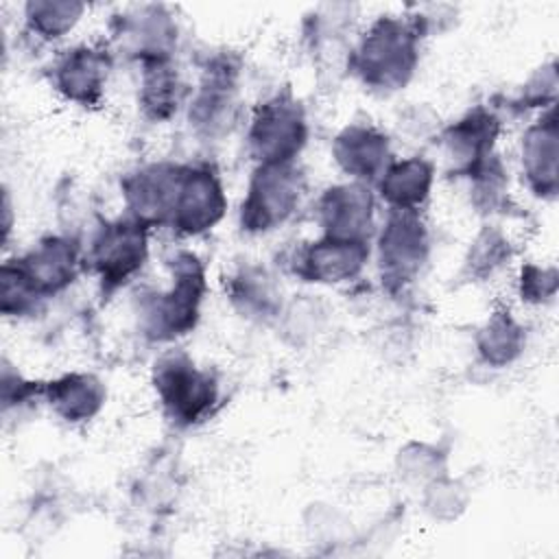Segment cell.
<instances>
[{"label": "cell", "mask_w": 559, "mask_h": 559, "mask_svg": "<svg viewBox=\"0 0 559 559\" xmlns=\"http://www.w3.org/2000/svg\"><path fill=\"white\" fill-rule=\"evenodd\" d=\"M304 192L306 177L297 162L258 164L240 205V227L249 234L282 227L297 212Z\"/></svg>", "instance_id": "obj_4"}, {"label": "cell", "mask_w": 559, "mask_h": 559, "mask_svg": "<svg viewBox=\"0 0 559 559\" xmlns=\"http://www.w3.org/2000/svg\"><path fill=\"white\" fill-rule=\"evenodd\" d=\"M227 297L234 308L258 321H269L282 310V293L275 280L260 266L247 264L238 269L227 282Z\"/></svg>", "instance_id": "obj_22"}, {"label": "cell", "mask_w": 559, "mask_h": 559, "mask_svg": "<svg viewBox=\"0 0 559 559\" xmlns=\"http://www.w3.org/2000/svg\"><path fill=\"white\" fill-rule=\"evenodd\" d=\"M44 400L59 419L68 424H85L103 411L107 389L94 373L70 371L44 382Z\"/></svg>", "instance_id": "obj_20"}, {"label": "cell", "mask_w": 559, "mask_h": 559, "mask_svg": "<svg viewBox=\"0 0 559 559\" xmlns=\"http://www.w3.org/2000/svg\"><path fill=\"white\" fill-rule=\"evenodd\" d=\"M44 306L26 280L15 269L13 260H7L0 271V310L7 317H26L35 314Z\"/></svg>", "instance_id": "obj_26"}, {"label": "cell", "mask_w": 559, "mask_h": 559, "mask_svg": "<svg viewBox=\"0 0 559 559\" xmlns=\"http://www.w3.org/2000/svg\"><path fill=\"white\" fill-rule=\"evenodd\" d=\"M148 227L127 214L107 221L92 238L87 262L105 295L127 286L148 260Z\"/></svg>", "instance_id": "obj_6"}, {"label": "cell", "mask_w": 559, "mask_h": 559, "mask_svg": "<svg viewBox=\"0 0 559 559\" xmlns=\"http://www.w3.org/2000/svg\"><path fill=\"white\" fill-rule=\"evenodd\" d=\"M227 212V197L218 173L207 164L183 166L170 229L179 236H201L214 229Z\"/></svg>", "instance_id": "obj_9"}, {"label": "cell", "mask_w": 559, "mask_h": 559, "mask_svg": "<svg viewBox=\"0 0 559 559\" xmlns=\"http://www.w3.org/2000/svg\"><path fill=\"white\" fill-rule=\"evenodd\" d=\"M421 33L417 17L380 15L349 50L347 68L369 90L397 92L408 85L417 70Z\"/></svg>", "instance_id": "obj_1"}, {"label": "cell", "mask_w": 559, "mask_h": 559, "mask_svg": "<svg viewBox=\"0 0 559 559\" xmlns=\"http://www.w3.org/2000/svg\"><path fill=\"white\" fill-rule=\"evenodd\" d=\"M15 269L39 299L63 293L81 273L83 251L70 236H46L26 253L13 258Z\"/></svg>", "instance_id": "obj_12"}, {"label": "cell", "mask_w": 559, "mask_h": 559, "mask_svg": "<svg viewBox=\"0 0 559 559\" xmlns=\"http://www.w3.org/2000/svg\"><path fill=\"white\" fill-rule=\"evenodd\" d=\"M83 13L85 4L76 0H31L24 4L26 28L44 41H57L68 35Z\"/></svg>", "instance_id": "obj_24"}, {"label": "cell", "mask_w": 559, "mask_h": 559, "mask_svg": "<svg viewBox=\"0 0 559 559\" xmlns=\"http://www.w3.org/2000/svg\"><path fill=\"white\" fill-rule=\"evenodd\" d=\"M432 183H435L432 162H428L426 157L413 155L404 159H393L376 181V190L389 210L419 212L430 199Z\"/></svg>", "instance_id": "obj_19"}, {"label": "cell", "mask_w": 559, "mask_h": 559, "mask_svg": "<svg viewBox=\"0 0 559 559\" xmlns=\"http://www.w3.org/2000/svg\"><path fill=\"white\" fill-rule=\"evenodd\" d=\"M151 382L166 419L177 428L210 419L221 400L218 378L181 349H170L155 360Z\"/></svg>", "instance_id": "obj_3"}, {"label": "cell", "mask_w": 559, "mask_h": 559, "mask_svg": "<svg viewBox=\"0 0 559 559\" xmlns=\"http://www.w3.org/2000/svg\"><path fill=\"white\" fill-rule=\"evenodd\" d=\"M238 63L216 55L203 70L201 83L188 105V120L203 138H216L234 124L238 105Z\"/></svg>", "instance_id": "obj_10"}, {"label": "cell", "mask_w": 559, "mask_h": 559, "mask_svg": "<svg viewBox=\"0 0 559 559\" xmlns=\"http://www.w3.org/2000/svg\"><path fill=\"white\" fill-rule=\"evenodd\" d=\"M114 61L111 52L100 46L68 48L50 68L52 87L70 103L94 107L103 100Z\"/></svg>", "instance_id": "obj_14"}, {"label": "cell", "mask_w": 559, "mask_h": 559, "mask_svg": "<svg viewBox=\"0 0 559 559\" xmlns=\"http://www.w3.org/2000/svg\"><path fill=\"white\" fill-rule=\"evenodd\" d=\"M500 116L485 105L465 111L456 122H452L441 135L452 173L469 179L496 155L493 146L500 138Z\"/></svg>", "instance_id": "obj_13"}, {"label": "cell", "mask_w": 559, "mask_h": 559, "mask_svg": "<svg viewBox=\"0 0 559 559\" xmlns=\"http://www.w3.org/2000/svg\"><path fill=\"white\" fill-rule=\"evenodd\" d=\"M183 164L153 162L135 168L120 181L127 216L140 225L168 227L181 181Z\"/></svg>", "instance_id": "obj_8"}, {"label": "cell", "mask_w": 559, "mask_h": 559, "mask_svg": "<svg viewBox=\"0 0 559 559\" xmlns=\"http://www.w3.org/2000/svg\"><path fill=\"white\" fill-rule=\"evenodd\" d=\"M35 397H44V384L24 380L17 371L4 367L2 371V406L9 411L13 404L22 406Z\"/></svg>", "instance_id": "obj_29"}, {"label": "cell", "mask_w": 559, "mask_h": 559, "mask_svg": "<svg viewBox=\"0 0 559 559\" xmlns=\"http://www.w3.org/2000/svg\"><path fill=\"white\" fill-rule=\"evenodd\" d=\"M555 94H557V70L555 63L542 66L524 85L520 103L522 107H555Z\"/></svg>", "instance_id": "obj_28"}, {"label": "cell", "mask_w": 559, "mask_h": 559, "mask_svg": "<svg viewBox=\"0 0 559 559\" xmlns=\"http://www.w3.org/2000/svg\"><path fill=\"white\" fill-rule=\"evenodd\" d=\"M332 157L349 181L376 183L393 162L389 138L371 124H347L332 142Z\"/></svg>", "instance_id": "obj_18"}, {"label": "cell", "mask_w": 559, "mask_h": 559, "mask_svg": "<svg viewBox=\"0 0 559 559\" xmlns=\"http://www.w3.org/2000/svg\"><path fill=\"white\" fill-rule=\"evenodd\" d=\"M321 236L369 242L376 234V194L369 183L345 181L323 190L317 201Z\"/></svg>", "instance_id": "obj_11"}, {"label": "cell", "mask_w": 559, "mask_h": 559, "mask_svg": "<svg viewBox=\"0 0 559 559\" xmlns=\"http://www.w3.org/2000/svg\"><path fill=\"white\" fill-rule=\"evenodd\" d=\"M138 103L142 114L153 122L170 120L186 103V83L173 59L142 63Z\"/></svg>", "instance_id": "obj_21"}, {"label": "cell", "mask_w": 559, "mask_h": 559, "mask_svg": "<svg viewBox=\"0 0 559 559\" xmlns=\"http://www.w3.org/2000/svg\"><path fill=\"white\" fill-rule=\"evenodd\" d=\"M166 266L170 284L142 295L138 306L140 330L153 343H173L192 332L207 293L205 266L197 253L177 251L166 260Z\"/></svg>", "instance_id": "obj_2"}, {"label": "cell", "mask_w": 559, "mask_h": 559, "mask_svg": "<svg viewBox=\"0 0 559 559\" xmlns=\"http://www.w3.org/2000/svg\"><path fill=\"white\" fill-rule=\"evenodd\" d=\"M369 242L321 236L299 247L293 255V273L312 284H343L356 280L369 262Z\"/></svg>", "instance_id": "obj_15"}, {"label": "cell", "mask_w": 559, "mask_h": 559, "mask_svg": "<svg viewBox=\"0 0 559 559\" xmlns=\"http://www.w3.org/2000/svg\"><path fill=\"white\" fill-rule=\"evenodd\" d=\"M430 253V234L419 212L389 210L376 234V262L382 284L402 290L419 275Z\"/></svg>", "instance_id": "obj_7"}, {"label": "cell", "mask_w": 559, "mask_h": 559, "mask_svg": "<svg viewBox=\"0 0 559 559\" xmlns=\"http://www.w3.org/2000/svg\"><path fill=\"white\" fill-rule=\"evenodd\" d=\"M116 39L135 61L173 59L177 46V22L162 4H146L124 13L118 20Z\"/></svg>", "instance_id": "obj_16"}, {"label": "cell", "mask_w": 559, "mask_h": 559, "mask_svg": "<svg viewBox=\"0 0 559 559\" xmlns=\"http://www.w3.org/2000/svg\"><path fill=\"white\" fill-rule=\"evenodd\" d=\"M526 345L524 325L507 308L493 310L476 332V349L485 365L507 367L511 365Z\"/></svg>", "instance_id": "obj_23"}, {"label": "cell", "mask_w": 559, "mask_h": 559, "mask_svg": "<svg viewBox=\"0 0 559 559\" xmlns=\"http://www.w3.org/2000/svg\"><path fill=\"white\" fill-rule=\"evenodd\" d=\"M511 258L509 238L498 227H483L476 238L469 242L465 255V273L474 280L491 277L498 269H502Z\"/></svg>", "instance_id": "obj_25"}, {"label": "cell", "mask_w": 559, "mask_h": 559, "mask_svg": "<svg viewBox=\"0 0 559 559\" xmlns=\"http://www.w3.org/2000/svg\"><path fill=\"white\" fill-rule=\"evenodd\" d=\"M557 295V269L524 264L520 271V297L526 304H548Z\"/></svg>", "instance_id": "obj_27"}, {"label": "cell", "mask_w": 559, "mask_h": 559, "mask_svg": "<svg viewBox=\"0 0 559 559\" xmlns=\"http://www.w3.org/2000/svg\"><path fill=\"white\" fill-rule=\"evenodd\" d=\"M304 105L288 92L260 103L247 131L249 155L258 164H290L308 142Z\"/></svg>", "instance_id": "obj_5"}, {"label": "cell", "mask_w": 559, "mask_h": 559, "mask_svg": "<svg viewBox=\"0 0 559 559\" xmlns=\"http://www.w3.org/2000/svg\"><path fill=\"white\" fill-rule=\"evenodd\" d=\"M520 162L526 186L542 199H555L559 186V124L555 107L542 114L522 135Z\"/></svg>", "instance_id": "obj_17"}]
</instances>
